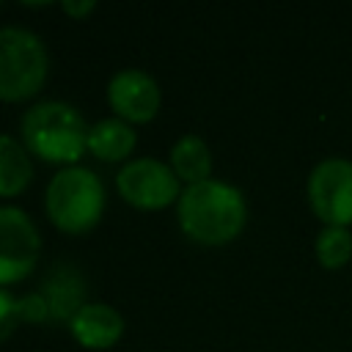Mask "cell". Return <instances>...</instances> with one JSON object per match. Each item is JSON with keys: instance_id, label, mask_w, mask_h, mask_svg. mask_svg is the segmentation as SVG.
Segmentation results:
<instances>
[{"instance_id": "cell-1", "label": "cell", "mask_w": 352, "mask_h": 352, "mask_svg": "<svg viewBox=\"0 0 352 352\" xmlns=\"http://www.w3.org/2000/svg\"><path fill=\"white\" fill-rule=\"evenodd\" d=\"M179 228L198 245H228L236 239L248 220V204L239 187L206 179L182 190L176 201Z\"/></svg>"}, {"instance_id": "cell-2", "label": "cell", "mask_w": 352, "mask_h": 352, "mask_svg": "<svg viewBox=\"0 0 352 352\" xmlns=\"http://www.w3.org/2000/svg\"><path fill=\"white\" fill-rule=\"evenodd\" d=\"M88 124L82 113L60 99H44L30 104L19 118L25 148L50 165H77L88 148Z\"/></svg>"}, {"instance_id": "cell-3", "label": "cell", "mask_w": 352, "mask_h": 352, "mask_svg": "<svg viewBox=\"0 0 352 352\" xmlns=\"http://www.w3.org/2000/svg\"><path fill=\"white\" fill-rule=\"evenodd\" d=\"M44 212L63 234H88L104 214V184L82 165L60 168L44 190Z\"/></svg>"}, {"instance_id": "cell-4", "label": "cell", "mask_w": 352, "mask_h": 352, "mask_svg": "<svg viewBox=\"0 0 352 352\" xmlns=\"http://www.w3.org/2000/svg\"><path fill=\"white\" fill-rule=\"evenodd\" d=\"M50 58L38 33L3 25L0 28V99L25 102L36 96L47 80Z\"/></svg>"}, {"instance_id": "cell-5", "label": "cell", "mask_w": 352, "mask_h": 352, "mask_svg": "<svg viewBox=\"0 0 352 352\" xmlns=\"http://www.w3.org/2000/svg\"><path fill=\"white\" fill-rule=\"evenodd\" d=\"M116 190L118 195L143 212H157L179 201L182 187L173 173V168L154 157H135L121 165L116 173Z\"/></svg>"}, {"instance_id": "cell-6", "label": "cell", "mask_w": 352, "mask_h": 352, "mask_svg": "<svg viewBox=\"0 0 352 352\" xmlns=\"http://www.w3.org/2000/svg\"><path fill=\"white\" fill-rule=\"evenodd\" d=\"M41 258V234L19 206H0V289L25 280Z\"/></svg>"}, {"instance_id": "cell-7", "label": "cell", "mask_w": 352, "mask_h": 352, "mask_svg": "<svg viewBox=\"0 0 352 352\" xmlns=\"http://www.w3.org/2000/svg\"><path fill=\"white\" fill-rule=\"evenodd\" d=\"M308 204L324 226L346 228L352 223V162L330 157L314 165L308 176Z\"/></svg>"}, {"instance_id": "cell-8", "label": "cell", "mask_w": 352, "mask_h": 352, "mask_svg": "<svg viewBox=\"0 0 352 352\" xmlns=\"http://www.w3.org/2000/svg\"><path fill=\"white\" fill-rule=\"evenodd\" d=\"M160 85L143 69H121L107 82V104L126 124H148L160 113Z\"/></svg>"}, {"instance_id": "cell-9", "label": "cell", "mask_w": 352, "mask_h": 352, "mask_svg": "<svg viewBox=\"0 0 352 352\" xmlns=\"http://www.w3.org/2000/svg\"><path fill=\"white\" fill-rule=\"evenodd\" d=\"M50 305V322L60 324V322H72V316L85 305L91 302L88 300V283L82 278V272L72 264H55L47 278L41 280V289H38Z\"/></svg>"}, {"instance_id": "cell-10", "label": "cell", "mask_w": 352, "mask_h": 352, "mask_svg": "<svg viewBox=\"0 0 352 352\" xmlns=\"http://www.w3.org/2000/svg\"><path fill=\"white\" fill-rule=\"evenodd\" d=\"M69 333L85 349H110L124 336V316L107 302H85L72 316Z\"/></svg>"}, {"instance_id": "cell-11", "label": "cell", "mask_w": 352, "mask_h": 352, "mask_svg": "<svg viewBox=\"0 0 352 352\" xmlns=\"http://www.w3.org/2000/svg\"><path fill=\"white\" fill-rule=\"evenodd\" d=\"M138 146V135L132 124L121 118H99L88 129V151L102 162H129V154Z\"/></svg>"}, {"instance_id": "cell-12", "label": "cell", "mask_w": 352, "mask_h": 352, "mask_svg": "<svg viewBox=\"0 0 352 352\" xmlns=\"http://www.w3.org/2000/svg\"><path fill=\"white\" fill-rule=\"evenodd\" d=\"M168 165L173 168L176 179L184 182L187 187L212 179V151H209L206 140L198 138V135H182L170 146Z\"/></svg>"}, {"instance_id": "cell-13", "label": "cell", "mask_w": 352, "mask_h": 352, "mask_svg": "<svg viewBox=\"0 0 352 352\" xmlns=\"http://www.w3.org/2000/svg\"><path fill=\"white\" fill-rule=\"evenodd\" d=\"M33 182L30 151L22 140L0 132V198H16Z\"/></svg>"}, {"instance_id": "cell-14", "label": "cell", "mask_w": 352, "mask_h": 352, "mask_svg": "<svg viewBox=\"0 0 352 352\" xmlns=\"http://www.w3.org/2000/svg\"><path fill=\"white\" fill-rule=\"evenodd\" d=\"M316 258L324 270H338L352 258V234L341 226H324L314 242Z\"/></svg>"}, {"instance_id": "cell-15", "label": "cell", "mask_w": 352, "mask_h": 352, "mask_svg": "<svg viewBox=\"0 0 352 352\" xmlns=\"http://www.w3.org/2000/svg\"><path fill=\"white\" fill-rule=\"evenodd\" d=\"M16 308H19V322H28V324L50 322V305L41 292H28L16 297Z\"/></svg>"}, {"instance_id": "cell-16", "label": "cell", "mask_w": 352, "mask_h": 352, "mask_svg": "<svg viewBox=\"0 0 352 352\" xmlns=\"http://www.w3.org/2000/svg\"><path fill=\"white\" fill-rule=\"evenodd\" d=\"M19 324V308H16V297L8 289H0V344L6 338H11V333Z\"/></svg>"}, {"instance_id": "cell-17", "label": "cell", "mask_w": 352, "mask_h": 352, "mask_svg": "<svg viewBox=\"0 0 352 352\" xmlns=\"http://www.w3.org/2000/svg\"><path fill=\"white\" fill-rule=\"evenodd\" d=\"M94 8H96V3H94V0H82V3L63 0V3H60V11H63L66 16H72V19H82V16H88Z\"/></svg>"}]
</instances>
